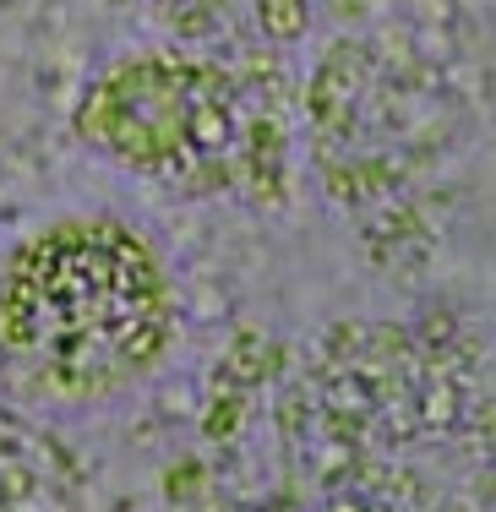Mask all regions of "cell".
I'll list each match as a JSON object with an SVG mask.
<instances>
[{"mask_svg": "<svg viewBox=\"0 0 496 512\" xmlns=\"http://www.w3.org/2000/svg\"><path fill=\"white\" fill-rule=\"evenodd\" d=\"M0 344L50 398L115 393L169 344V284L131 229L60 224L11 262Z\"/></svg>", "mask_w": 496, "mask_h": 512, "instance_id": "1", "label": "cell"}]
</instances>
